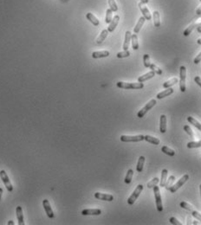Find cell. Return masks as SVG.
Listing matches in <instances>:
<instances>
[{
	"mask_svg": "<svg viewBox=\"0 0 201 225\" xmlns=\"http://www.w3.org/2000/svg\"><path fill=\"white\" fill-rule=\"evenodd\" d=\"M116 86L120 88L124 89H141L144 88V84L142 82H118Z\"/></svg>",
	"mask_w": 201,
	"mask_h": 225,
	"instance_id": "1",
	"label": "cell"
},
{
	"mask_svg": "<svg viewBox=\"0 0 201 225\" xmlns=\"http://www.w3.org/2000/svg\"><path fill=\"white\" fill-rule=\"evenodd\" d=\"M186 69L185 66H181L180 68V89L181 92H186Z\"/></svg>",
	"mask_w": 201,
	"mask_h": 225,
	"instance_id": "2",
	"label": "cell"
},
{
	"mask_svg": "<svg viewBox=\"0 0 201 225\" xmlns=\"http://www.w3.org/2000/svg\"><path fill=\"white\" fill-rule=\"evenodd\" d=\"M189 179V175L188 174H185L182 178H180L179 180H178V182L176 183L175 184H172V186H170L167 190L168 191H170L171 192H176L180 188L181 186L183 185V184H185L187 180Z\"/></svg>",
	"mask_w": 201,
	"mask_h": 225,
	"instance_id": "3",
	"label": "cell"
},
{
	"mask_svg": "<svg viewBox=\"0 0 201 225\" xmlns=\"http://www.w3.org/2000/svg\"><path fill=\"white\" fill-rule=\"evenodd\" d=\"M153 194L155 197V202H156V207L158 211H162L163 210V206H162V198H161V192H160V189L157 185L153 186Z\"/></svg>",
	"mask_w": 201,
	"mask_h": 225,
	"instance_id": "4",
	"label": "cell"
},
{
	"mask_svg": "<svg viewBox=\"0 0 201 225\" xmlns=\"http://www.w3.org/2000/svg\"><path fill=\"white\" fill-rule=\"evenodd\" d=\"M142 191H143V185H142V184L137 185V187L135 188V190L134 191V192H133L132 195L128 197V204L130 205H134V204L135 203L136 199L139 197V196H140V194H141Z\"/></svg>",
	"mask_w": 201,
	"mask_h": 225,
	"instance_id": "5",
	"label": "cell"
},
{
	"mask_svg": "<svg viewBox=\"0 0 201 225\" xmlns=\"http://www.w3.org/2000/svg\"><path fill=\"white\" fill-rule=\"evenodd\" d=\"M121 140L122 142H140L144 140V135L140 134L136 136H128V135H121Z\"/></svg>",
	"mask_w": 201,
	"mask_h": 225,
	"instance_id": "6",
	"label": "cell"
},
{
	"mask_svg": "<svg viewBox=\"0 0 201 225\" xmlns=\"http://www.w3.org/2000/svg\"><path fill=\"white\" fill-rule=\"evenodd\" d=\"M156 101L155 100H151L149 102H147L146 105H145V107H143V108H141V110L138 112L137 113V116L139 117V118H143L144 117V115L147 113L148 112L149 110H150L151 108H153L155 105H156Z\"/></svg>",
	"mask_w": 201,
	"mask_h": 225,
	"instance_id": "7",
	"label": "cell"
},
{
	"mask_svg": "<svg viewBox=\"0 0 201 225\" xmlns=\"http://www.w3.org/2000/svg\"><path fill=\"white\" fill-rule=\"evenodd\" d=\"M0 178H1V179L3 180V183L4 184L6 189H7L9 191H13V187H12V185L10 184V179H9L7 174L5 172V171H3V170L0 171Z\"/></svg>",
	"mask_w": 201,
	"mask_h": 225,
	"instance_id": "8",
	"label": "cell"
},
{
	"mask_svg": "<svg viewBox=\"0 0 201 225\" xmlns=\"http://www.w3.org/2000/svg\"><path fill=\"white\" fill-rule=\"evenodd\" d=\"M201 24V21H197V22H193L191 24H190L185 31L183 32V35L185 36V37H188L190 34L191 33V31H193L195 28H198L200 25Z\"/></svg>",
	"mask_w": 201,
	"mask_h": 225,
	"instance_id": "9",
	"label": "cell"
},
{
	"mask_svg": "<svg viewBox=\"0 0 201 225\" xmlns=\"http://www.w3.org/2000/svg\"><path fill=\"white\" fill-rule=\"evenodd\" d=\"M43 208H44V210H45V212H46L47 216H48L50 218H54V217H55L54 212H53V210H52V209H51V207H50V203H49V201H48L47 199H44V200L43 201Z\"/></svg>",
	"mask_w": 201,
	"mask_h": 225,
	"instance_id": "10",
	"label": "cell"
},
{
	"mask_svg": "<svg viewBox=\"0 0 201 225\" xmlns=\"http://www.w3.org/2000/svg\"><path fill=\"white\" fill-rule=\"evenodd\" d=\"M139 7H140V10H141V13L143 14V17H144L147 20H151L152 17H151L150 11H149V10H148L146 6H145L144 3L140 2V3H139Z\"/></svg>",
	"mask_w": 201,
	"mask_h": 225,
	"instance_id": "11",
	"label": "cell"
},
{
	"mask_svg": "<svg viewBox=\"0 0 201 225\" xmlns=\"http://www.w3.org/2000/svg\"><path fill=\"white\" fill-rule=\"evenodd\" d=\"M119 21H120V17H119V15H115V16L113 18L112 21L109 23V27H108V31H109V32H113V31L115 30V28L117 27V25H118V23H119Z\"/></svg>",
	"mask_w": 201,
	"mask_h": 225,
	"instance_id": "12",
	"label": "cell"
},
{
	"mask_svg": "<svg viewBox=\"0 0 201 225\" xmlns=\"http://www.w3.org/2000/svg\"><path fill=\"white\" fill-rule=\"evenodd\" d=\"M95 197L100 200H104V201H109L111 202L114 200V197L110 194H105V193H100V192H95Z\"/></svg>",
	"mask_w": 201,
	"mask_h": 225,
	"instance_id": "13",
	"label": "cell"
},
{
	"mask_svg": "<svg viewBox=\"0 0 201 225\" xmlns=\"http://www.w3.org/2000/svg\"><path fill=\"white\" fill-rule=\"evenodd\" d=\"M101 214L100 209H86L81 211V215L83 216H98Z\"/></svg>",
	"mask_w": 201,
	"mask_h": 225,
	"instance_id": "14",
	"label": "cell"
},
{
	"mask_svg": "<svg viewBox=\"0 0 201 225\" xmlns=\"http://www.w3.org/2000/svg\"><path fill=\"white\" fill-rule=\"evenodd\" d=\"M160 131L161 133H165L167 132V116L165 114L161 115L160 120Z\"/></svg>",
	"mask_w": 201,
	"mask_h": 225,
	"instance_id": "15",
	"label": "cell"
},
{
	"mask_svg": "<svg viewBox=\"0 0 201 225\" xmlns=\"http://www.w3.org/2000/svg\"><path fill=\"white\" fill-rule=\"evenodd\" d=\"M109 56V51L108 50H102V51H95L92 53V57L95 59L97 58H103V57H108Z\"/></svg>",
	"mask_w": 201,
	"mask_h": 225,
	"instance_id": "16",
	"label": "cell"
},
{
	"mask_svg": "<svg viewBox=\"0 0 201 225\" xmlns=\"http://www.w3.org/2000/svg\"><path fill=\"white\" fill-rule=\"evenodd\" d=\"M154 75H155V73L153 71V70H151V71L147 72V74H145V75H143L140 76V77L138 78V82H146V81H147V80H149V79H152Z\"/></svg>",
	"mask_w": 201,
	"mask_h": 225,
	"instance_id": "17",
	"label": "cell"
},
{
	"mask_svg": "<svg viewBox=\"0 0 201 225\" xmlns=\"http://www.w3.org/2000/svg\"><path fill=\"white\" fill-rule=\"evenodd\" d=\"M131 37L132 34L129 31H126L125 33V39H124V43H123V50H128V47H129V43H130Z\"/></svg>",
	"mask_w": 201,
	"mask_h": 225,
	"instance_id": "18",
	"label": "cell"
},
{
	"mask_svg": "<svg viewBox=\"0 0 201 225\" xmlns=\"http://www.w3.org/2000/svg\"><path fill=\"white\" fill-rule=\"evenodd\" d=\"M16 213H17V217L18 221V225H24L23 222V210L21 206H18L16 209Z\"/></svg>",
	"mask_w": 201,
	"mask_h": 225,
	"instance_id": "19",
	"label": "cell"
},
{
	"mask_svg": "<svg viewBox=\"0 0 201 225\" xmlns=\"http://www.w3.org/2000/svg\"><path fill=\"white\" fill-rule=\"evenodd\" d=\"M173 91H174V90H173L172 88H166V90H164V91H162V92L159 93V94H157V98H158L159 100L163 99V98H165V97H167V96H168V95L172 94L173 93Z\"/></svg>",
	"mask_w": 201,
	"mask_h": 225,
	"instance_id": "20",
	"label": "cell"
},
{
	"mask_svg": "<svg viewBox=\"0 0 201 225\" xmlns=\"http://www.w3.org/2000/svg\"><path fill=\"white\" fill-rule=\"evenodd\" d=\"M86 18H88V20L90 21L91 23H93L95 26H98L99 25V23H100L99 19L95 15H93L92 13H90V12H89V13L86 14Z\"/></svg>",
	"mask_w": 201,
	"mask_h": 225,
	"instance_id": "21",
	"label": "cell"
},
{
	"mask_svg": "<svg viewBox=\"0 0 201 225\" xmlns=\"http://www.w3.org/2000/svg\"><path fill=\"white\" fill-rule=\"evenodd\" d=\"M167 174H168V171L167 169H163L162 170L161 178V187H165L166 183L167 181Z\"/></svg>",
	"mask_w": 201,
	"mask_h": 225,
	"instance_id": "22",
	"label": "cell"
},
{
	"mask_svg": "<svg viewBox=\"0 0 201 225\" xmlns=\"http://www.w3.org/2000/svg\"><path fill=\"white\" fill-rule=\"evenodd\" d=\"M145 21H146V18H145L144 17H141V18H139L137 24L135 25V27H134V31L135 34L138 33V32H140L141 29L142 28V26H143V24H144V23H145Z\"/></svg>",
	"mask_w": 201,
	"mask_h": 225,
	"instance_id": "23",
	"label": "cell"
},
{
	"mask_svg": "<svg viewBox=\"0 0 201 225\" xmlns=\"http://www.w3.org/2000/svg\"><path fill=\"white\" fill-rule=\"evenodd\" d=\"M144 140H146V141H147V142H149V143L151 144L156 145L161 143V141H160L159 139H157V138H155V137H153V136H150V135H146V136H144Z\"/></svg>",
	"mask_w": 201,
	"mask_h": 225,
	"instance_id": "24",
	"label": "cell"
},
{
	"mask_svg": "<svg viewBox=\"0 0 201 225\" xmlns=\"http://www.w3.org/2000/svg\"><path fill=\"white\" fill-rule=\"evenodd\" d=\"M108 35H109V31L108 30H103V31L100 32V36L98 37V38L96 39V43L97 44H100L102 42L107 38Z\"/></svg>",
	"mask_w": 201,
	"mask_h": 225,
	"instance_id": "25",
	"label": "cell"
},
{
	"mask_svg": "<svg viewBox=\"0 0 201 225\" xmlns=\"http://www.w3.org/2000/svg\"><path fill=\"white\" fill-rule=\"evenodd\" d=\"M153 23L155 27H160L161 26V18H160V13L159 11L155 10L153 11Z\"/></svg>",
	"mask_w": 201,
	"mask_h": 225,
	"instance_id": "26",
	"label": "cell"
},
{
	"mask_svg": "<svg viewBox=\"0 0 201 225\" xmlns=\"http://www.w3.org/2000/svg\"><path fill=\"white\" fill-rule=\"evenodd\" d=\"M131 42H132V47L134 50H137L139 49V42H138V37L136 34H133L131 37Z\"/></svg>",
	"mask_w": 201,
	"mask_h": 225,
	"instance_id": "27",
	"label": "cell"
},
{
	"mask_svg": "<svg viewBox=\"0 0 201 225\" xmlns=\"http://www.w3.org/2000/svg\"><path fill=\"white\" fill-rule=\"evenodd\" d=\"M144 163H145V157L144 156H141L138 159V163H137V166H136V170L138 172H141L143 170V166H144Z\"/></svg>",
	"mask_w": 201,
	"mask_h": 225,
	"instance_id": "28",
	"label": "cell"
},
{
	"mask_svg": "<svg viewBox=\"0 0 201 225\" xmlns=\"http://www.w3.org/2000/svg\"><path fill=\"white\" fill-rule=\"evenodd\" d=\"M187 121L189 123H191V125H193L196 128H198L200 131H201V124L197 120H195V118H192L191 116H188L187 117Z\"/></svg>",
	"mask_w": 201,
	"mask_h": 225,
	"instance_id": "29",
	"label": "cell"
},
{
	"mask_svg": "<svg viewBox=\"0 0 201 225\" xmlns=\"http://www.w3.org/2000/svg\"><path fill=\"white\" fill-rule=\"evenodd\" d=\"M179 82V80H178V78H172V79H170V80H168L167 82H166L164 84H163V88H171L172 86H173V85H175L176 83H178Z\"/></svg>",
	"mask_w": 201,
	"mask_h": 225,
	"instance_id": "30",
	"label": "cell"
},
{
	"mask_svg": "<svg viewBox=\"0 0 201 225\" xmlns=\"http://www.w3.org/2000/svg\"><path fill=\"white\" fill-rule=\"evenodd\" d=\"M161 152L162 153H164L165 154H167V155H168V156H174L175 155V152L171 149V148H169V147H167V145H164V146H162V148H161Z\"/></svg>",
	"mask_w": 201,
	"mask_h": 225,
	"instance_id": "31",
	"label": "cell"
},
{
	"mask_svg": "<svg viewBox=\"0 0 201 225\" xmlns=\"http://www.w3.org/2000/svg\"><path fill=\"white\" fill-rule=\"evenodd\" d=\"M133 175H134V171L132 169H129L128 171V173L125 177V179H124V182L126 184H130L132 182V178H133Z\"/></svg>",
	"mask_w": 201,
	"mask_h": 225,
	"instance_id": "32",
	"label": "cell"
},
{
	"mask_svg": "<svg viewBox=\"0 0 201 225\" xmlns=\"http://www.w3.org/2000/svg\"><path fill=\"white\" fill-rule=\"evenodd\" d=\"M187 148L192 149V148H199L201 147V140L200 141H191L189 143H187Z\"/></svg>",
	"mask_w": 201,
	"mask_h": 225,
	"instance_id": "33",
	"label": "cell"
},
{
	"mask_svg": "<svg viewBox=\"0 0 201 225\" xmlns=\"http://www.w3.org/2000/svg\"><path fill=\"white\" fill-rule=\"evenodd\" d=\"M113 19V11L111 9H108L106 11V18H105V22L107 23H109Z\"/></svg>",
	"mask_w": 201,
	"mask_h": 225,
	"instance_id": "34",
	"label": "cell"
},
{
	"mask_svg": "<svg viewBox=\"0 0 201 225\" xmlns=\"http://www.w3.org/2000/svg\"><path fill=\"white\" fill-rule=\"evenodd\" d=\"M180 205L181 208H183V209H185V210H188V211L192 212V211L194 210V208H193L191 205H189V204L186 203V202H181Z\"/></svg>",
	"mask_w": 201,
	"mask_h": 225,
	"instance_id": "35",
	"label": "cell"
},
{
	"mask_svg": "<svg viewBox=\"0 0 201 225\" xmlns=\"http://www.w3.org/2000/svg\"><path fill=\"white\" fill-rule=\"evenodd\" d=\"M143 61H144V66L146 68H149L151 65L150 62V56L148 54H145L144 56H143Z\"/></svg>",
	"mask_w": 201,
	"mask_h": 225,
	"instance_id": "36",
	"label": "cell"
},
{
	"mask_svg": "<svg viewBox=\"0 0 201 225\" xmlns=\"http://www.w3.org/2000/svg\"><path fill=\"white\" fill-rule=\"evenodd\" d=\"M149 68L151 69V70H153V71L154 72L155 74H157V75H161V74H162V70H161V69H160L157 65H155V64H153V63H151Z\"/></svg>",
	"mask_w": 201,
	"mask_h": 225,
	"instance_id": "37",
	"label": "cell"
},
{
	"mask_svg": "<svg viewBox=\"0 0 201 225\" xmlns=\"http://www.w3.org/2000/svg\"><path fill=\"white\" fill-rule=\"evenodd\" d=\"M129 56H130V52L128 51V50H124V51L119 52L116 55L117 58H125V57H128Z\"/></svg>",
	"mask_w": 201,
	"mask_h": 225,
	"instance_id": "38",
	"label": "cell"
},
{
	"mask_svg": "<svg viewBox=\"0 0 201 225\" xmlns=\"http://www.w3.org/2000/svg\"><path fill=\"white\" fill-rule=\"evenodd\" d=\"M160 182V180H159V178H153L152 180H151L150 182H148L147 183V188H153V186H155V185H157V184Z\"/></svg>",
	"mask_w": 201,
	"mask_h": 225,
	"instance_id": "39",
	"label": "cell"
},
{
	"mask_svg": "<svg viewBox=\"0 0 201 225\" xmlns=\"http://www.w3.org/2000/svg\"><path fill=\"white\" fill-rule=\"evenodd\" d=\"M109 7H110L112 11H117L118 10V6H117L114 0H109Z\"/></svg>",
	"mask_w": 201,
	"mask_h": 225,
	"instance_id": "40",
	"label": "cell"
},
{
	"mask_svg": "<svg viewBox=\"0 0 201 225\" xmlns=\"http://www.w3.org/2000/svg\"><path fill=\"white\" fill-rule=\"evenodd\" d=\"M174 180H175V177H174V176H170V177H169L168 180L167 181L166 185H165V187H166V189H167V190L170 186L172 185V183L174 182Z\"/></svg>",
	"mask_w": 201,
	"mask_h": 225,
	"instance_id": "41",
	"label": "cell"
},
{
	"mask_svg": "<svg viewBox=\"0 0 201 225\" xmlns=\"http://www.w3.org/2000/svg\"><path fill=\"white\" fill-rule=\"evenodd\" d=\"M184 130L186 132V133H188V135L190 136V137H193V133H192V130L191 129V127H190V126H188V125H186V126H184Z\"/></svg>",
	"mask_w": 201,
	"mask_h": 225,
	"instance_id": "42",
	"label": "cell"
},
{
	"mask_svg": "<svg viewBox=\"0 0 201 225\" xmlns=\"http://www.w3.org/2000/svg\"><path fill=\"white\" fill-rule=\"evenodd\" d=\"M191 213H192L191 215H192V216H193V217H195L196 219H198L200 222H201V214L200 213H199V212H198V211H196V210H193Z\"/></svg>",
	"mask_w": 201,
	"mask_h": 225,
	"instance_id": "43",
	"label": "cell"
},
{
	"mask_svg": "<svg viewBox=\"0 0 201 225\" xmlns=\"http://www.w3.org/2000/svg\"><path fill=\"white\" fill-rule=\"evenodd\" d=\"M169 222L171 223L172 224H175V225H181L182 224H181L180 222H179L175 217H170V219H169Z\"/></svg>",
	"mask_w": 201,
	"mask_h": 225,
	"instance_id": "44",
	"label": "cell"
},
{
	"mask_svg": "<svg viewBox=\"0 0 201 225\" xmlns=\"http://www.w3.org/2000/svg\"><path fill=\"white\" fill-rule=\"evenodd\" d=\"M193 61H194V63L195 64H199L200 62L201 61V52L194 58V60H193Z\"/></svg>",
	"mask_w": 201,
	"mask_h": 225,
	"instance_id": "45",
	"label": "cell"
},
{
	"mask_svg": "<svg viewBox=\"0 0 201 225\" xmlns=\"http://www.w3.org/2000/svg\"><path fill=\"white\" fill-rule=\"evenodd\" d=\"M194 81H195V82L200 86L201 88V78L200 77V76H195V78H194Z\"/></svg>",
	"mask_w": 201,
	"mask_h": 225,
	"instance_id": "46",
	"label": "cell"
},
{
	"mask_svg": "<svg viewBox=\"0 0 201 225\" xmlns=\"http://www.w3.org/2000/svg\"><path fill=\"white\" fill-rule=\"evenodd\" d=\"M196 14H197L198 16H200L201 15V5L200 6H199V8L196 10Z\"/></svg>",
	"mask_w": 201,
	"mask_h": 225,
	"instance_id": "47",
	"label": "cell"
},
{
	"mask_svg": "<svg viewBox=\"0 0 201 225\" xmlns=\"http://www.w3.org/2000/svg\"><path fill=\"white\" fill-rule=\"evenodd\" d=\"M141 2L144 3V4H147L149 2V0H141Z\"/></svg>",
	"mask_w": 201,
	"mask_h": 225,
	"instance_id": "48",
	"label": "cell"
},
{
	"mask_svg": "<svg viewBox=\"0 0 201 225\" xmlns=\"http://www.w3.org/2000/svg\"><path fill=\"white\" fill-rule=\"evenodd\" d=\"M2 194H3V189H2V188H0V199H1Z\"/></svg>",
	"mask_w": 201,
	"mask_h": 225,
	"instance_id": "49",
	"label": "cell"
},
{
	"mask_svg": "<svg viewBox=\"0 0 201 225\" xmlns=\"http://www.w3.org/2000/svg\"><path fill=\"white\" fill-rule=\"evenodd\" d=\"M197 31H199L200 33H201V25H200V26H199V27L197 28Z\"/></svg>",
	"mask_w": 201,
	"mask_h": 225,
	"instance_id": "50",
	"label": "cell"
},
{
	"mask_svg": "<svg viewBox=\"0 0 201 225\" xmlns=\"http://www.w3.org/2000/svg\"><path fill=\"white\" fill-rule=\"evenodd\" d=\"M197 42H198V44H200L201 45V38H199V39L197 40Z\"/></svg>",
	"mask_w": 201,
	"mask_h": 225,
	"instance_id": "51",
	"label": "cell"
},
{
	"mask_svg": "<svg viewBox=\"0 0 201 225\" xmlns=\"http://www.w3.org/2000/svg\"><path fill=\"white\" fill-rule=\"evenodd\" d=\"M8 224H9V225H11V224L13 225V224H14V223H13V221H9Z\"/></svg>",
	"mask_w": 201,
	"mask_h": 225,
	"instance_id": "52",
	"label": "cell"
},
{
	"mask_svg": "<svg viewBox=\"0 0 201 225\" xmlns=\"http://www.w3.org/2000/svg\"><path fill=\"white\" fill-rule=\"evenodd\" d=\"M200 194H201V184L200 185Z\"/></svg>",
	"mask_w": 201,
	"mask_h": 225,
	"instance_id": "53",
	"label": "cell"
},
{
	"mask_svg": "<svg viewBox=\"0 0 201 225\" xmlns=\"http://www.w3.org/2000/svg\"><path fill=\"white\" fill-rule=\"evenodd\" d=\"M200 1H201V0H200Z\"/></svg>",
	"mask_w": 201,
	"mask_h": 225,
	"instance_id": "54",
	"label": "cell"
}]
</instances>
